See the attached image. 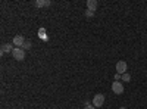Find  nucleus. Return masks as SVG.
<instances>
[{"label": "nucleus", "mask_w": 147, "mask_h": 109, "mask_svg": "<svg viewBox=\"0 0 147 109\" xmlns=\"http://www.w3.org/2000/svg\"><path fill=\"white\" fill-rule=\"evenodd\" d=\"M121 109H127V108H121Z\"/></svg>", "instance_id": "nucleus-15"}, {"label": "nucleus", "mask_w": 147, "mask_h": 109, "mask_svg": "<svg viewBox=\"0 0 147 109\" xmlns=\"http://www.w3.org/2000/svg\"><path fill=\"white\" fill-rule=\"evenodd\" d=\"M13 49H15V47L12 46L10 43H5L2 46V49H0V52H2V55H6V53H12V52H13Z\"/></svg>", "instance_id": "nucleus-6"}, {"label": "nucleus", "mask_w": 147, "mask_h": 109, "mask_svg": "<svg viewBox=\"0 0 147 109\" xmlns=\"http://www.w3.org/2000/svg\"><path fill=\"white\" fill-rule=\"evenodd\" d=\"M85 16H87V18H93V16H94V12L87 9V10H85Z\"/></svg>", "instance_id": "nucleus-12"}, {"label": "nucleus", "mask_w": 147, "mask_h": 109, "mask_svg": "<svg viewBox=\"0 0 147 109\" xmlns=\"http://www.w3.org/2000/svg\"><path fill=\"white\" fill-rule=\"evenodd\" d=\"M103 103H105V94L99 93V94H96L93 97V106L99 108V106H103Z\"/></svg>", "instance_id": "nucleus-4"}, {"label": "nucleus", "mask_w": 147, "mask_h": 109, "mask_svg": "<svg viewBox=\"0 0 147 109\" xmlns=\"http://www.w3.org/2000/svg\"><path fill=\"white\" fill-rule=\"evenodd\" d=\"M127 69H128V65L125 60H119V62H116V72L121 75L127 74Z\"/></svg>", "instance_id": "nucleus-2"}, {"label": "nucleus", "mask_w": 147, "mask_h": 109, "mask_svg": "<svg viewBox=\"0 0 147 109\" xmlns=\"http://www.w3.org/2000/svg\"><path fill=\"white\" fill-rule=\"evenodd\" d=\"M121 80H122V75L116 72V74H115V81H121Z\"/></svg>", "instance_id": "nucleus-14"}, {"label": "nucleus", "mask_w": 147, "mask_h": 109, "mask_svg": "<svg viewBox=\"0 0 147 109\" xmlns=\"http://www.w3.org/2000/svg\"><path fill=\"white\" fill-rule=\"evenodd\" d=\"M97 6H99V3H97V0H87V9H88V10L96 12Z\"/></svg>", "instance_id": "nucleus-8"}, {"label": "nucleus", "mask_w": 147, "mask_h": 109, "mask_svg": "<svg viewBox=\"0 0 147 109\" xmlns=\"http://www.w3.org/2000/svg\"><path fill=\"white\" fill-rule=\"evenodd\" d=\"M22 49H24V50H30V49H31V41H28V40H27L25 43H24Z\"/></svg>", "instance_id": "nucleus-11"}, {"label": "nucleus", "mask_w": 147, "mask_h": 109, "mask_svg": "<svg viewBox=\"0 0 147 109\" xmlns=\"http://www.w3.org/2000/svg\"><path fill=\"white\" fill-rule=\"evenodd\" d=\"M12 56L16 60H24L25 59V50H24L22 47H15L13 52H12Z\"/></svg>", "instance_id": "nucleus-1"}, {"label": "nucleus", "mask_w": 147, "mask_h": 109, "mask_svg": "<svg viewBox=\"0 0 147 109\" xmlns=\"http://www.w3.org/2000/svg\"><path fill=\"white\" fill-rule=\"evenodd\" d=\"M112 91L115 94H122L124 93V84H122L121 81H113L112 83Z\"/></svg>", "instance_id": "nucleus-3"}, {"label": "nucleus", "mask_w": 147, "mask_h": 109, "mask_svg": "<svg viewBox=\"0 0 147 109\" xmlns=\"http://www.w3.org/2000/svg\"><path fill=\"white\" fill-rule=\"evenodd\" d=\"M38 37H40L41 40H44V41H47V40H49L47 32H46V30H44V28H40V30H38Z\"/></svg>", "instance_id": "nucleus-9"}, {"label": "nucleus", "mask_w": 147, "mask_h": 109, "mask_svg": "<svg viewBox=\"0 0 147 109\" xmlns=\"http://www.w3.org/2000/svg\"><path fill=\"white\" fill-rule=\"evenodd\" d=\"M50 0H35L34 2V6L37 7H47V6H50Z\"/></svg>", "instance_id": "nucleus-7"}, {"label": "nucleus", "mask_w": 147, "mask_h": 109, "mask_svg": "<svg viewBox=\"0 0 147 109\" xmlns=\"http://www.w3.org/2000/svg\"><path fill=\"white\" fill-rule=\"evenodd\" d=\"M25 41H27V40L24 39V35H21V34H19V35H15V37H13V43H12V44L16 46V47H22Z\"/></svg>", "instance_id": "nucleus-5"}, {"label": "nucleus", "mask_w": 147, "mask_h": 109, "mask_svg": "<svg viewBox=\"0 0 147 109\" xmlns=\"http://www.w3.org/2000/svg\"><path fill=\"white\" fill-rule=\"evenodd\" d=\"M84 109H96V106H91V103L87 100V102H85V108Z\"/></svg>", "instance_id": "nucleus-13"}, {"label": "nucleus", "mask_w": 147, "mask_h": 109, "mask_svg": "<svg viewBox=\"0 0 147 109\" xmlns=\"http://www.w3.org/2000/svg\"><path fill=\"white\" fill-rule=\"evenodd\" d=\"M122 81H124V83H129V81H131V75L128 74V72L122 75Z\"/></svg>", "instance_id": "nucleus-10"}]
</instances>
